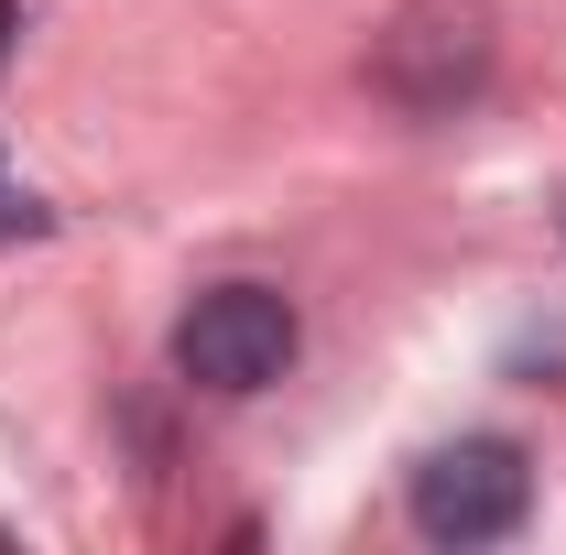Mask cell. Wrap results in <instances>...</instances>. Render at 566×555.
Returning a JSON list of instances; mask_svg holds the SVG:
<instances>
[{
  "mask_svg": "<svg viewBox=\"0 0 566 555\" xmlns=\"http://www.w3.org/2000/svg\"><path fill=\"white\" fill-rule=\"evenodd\" d=\"M294 348H305V327H294V305H283L273 283H208L186 316H175V370L197 381V392H273L283 370H294Z\"/></svg>",
  "mask_w": 566,
  "mask_h": 555,
  "instance_id": "obj_1",
  "label": "cell"
},
{
  "mask_svg": "<svg viewBox=\"0 0 566 555\" xmlns=\"http://www.w3.org/2000/svg\"><path fill=\"white\" fill-rule=\"evenodd\" d=\"M415 534L424 545H501V534H523V512H534V458L512 447V436H458V447H436L415 469Z\"/></svg>",
  "mask_w": 566,
  "mask_h": 555,
  "instance_id": "obj_2",
  "label": "cell"
},
{
  "mask_svg": "<svg viewBox=\"0 0 566 555\" xmlns=\"http://www.w3.org/2000/svg\"><path fill=\"white\" fill-rule=\"evenodd\" d=\"M370 76H381V98H403V109L436 121V109H458V98L491 76V22L458 11V0H424V11H403V22L381 33Z\"/></svg>",
  "mask_w": 566,
  "mask_h": 555,
  "instance_id": "obj_3",
  "label": "cell"
},
{
  "mask_svg": "<svg viewBox=\"0 0 566 555\" xmlns=\"http://www.w3.org/2000/svg\"><path fill=\"white\" fill-rule=\"evenodd\" d=\"M33 229H44V208H33L22 186H0V240H33Z\"/></svg>",
  "mask_w": 566,
  "mask_h": 555,
  "instance_id": "obj_4",
  "label": "cell"
}]
</instances>
